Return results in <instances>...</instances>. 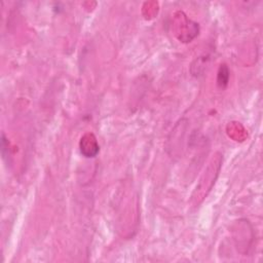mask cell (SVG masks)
Here are the masks:
<instances>
[{
  "label": "cell",
  "mask_w": 263,
  "mask_h": 263,
  "mask_svg": "<svg viewBox=\"0 0 263 263\" xmlns=\"http://www.w3.org/2000/svg\"><path fill=\"white\" fill-rule=\"evenodd\" d=\"M80 151L86 157H95L99 152V144L97 142L96 137L93 134L89 133L82 137L80 143Z\"/></svg>",
  "instance_id": "1"
},
{
  "label": "cell",
  "mask_w": 263,
  "mask_h": 263,
  "mask_svg": "<svg viewBox=\"0 0 263 263\" xmlns=\"http://www.w3.org/2000/svg\"><path fill=\"white\" fill-rule=\"evenodd\" d=\"M229 81V70L225 64L220 66L217 75V85L220 89H224L228 85Z\"/></svg>",
  "instance_id": "2"
}]
</instances>
